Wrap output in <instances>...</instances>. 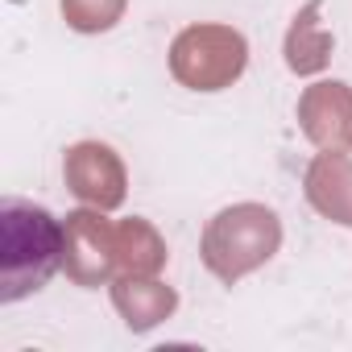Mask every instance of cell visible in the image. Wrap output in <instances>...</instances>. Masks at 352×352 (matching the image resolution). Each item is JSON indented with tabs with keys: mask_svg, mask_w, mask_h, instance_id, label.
Returning <instances> with one entry per match:
<instances>
[{
	"mask_svg": "<svg viewBox=\"0 0 352 352\" xmlns=\"http://www.w3.org/2000/svg\"><path fill=\"white\" fill-rule=\"evenodd\" d=\"M63 179L79 204L100 208V212H116L129 195L124 162L104 141H75L63 157Z\"/></svg>",
	"mask_w": 352,
	"mask_h": 352,
	"instance_id": "5",
	"label": "cell"
},
{
	"mask_svg": "<svg viewBox=\"0 0 352 352\" xmlns=\"http://www.w3.org/2000/svg\"><path fill=\"white\" fill-rule=\"evenodd\" d=\"M282 249V220L265 204H232L216 212L204 228L199 257L212 278L224 286H236L245 274L261 270Z\"/></svg>",
	"mask_w": 352,
	"mask_h": 352,
	"instance_id": "2",
	"label": "cell"
},
{
	"mask_svg": "<svg viewBox=\"0 0 352 352\" xmlns=\"http://www.w3.org/2000/svg\"><path fill=\"white\" fill-rule=\"evenodd\" d=\"M302 191H307V204L323 220L352 228V157L319 149L311 157V166H307Z\"/></svg>",
	"mask_w": 352,
	"mask_h": 352,
	"instance_id": "8",
	"label": "cell"
},
{
	"mask_svg": "<svg viewBox=\"0 0 352 352\" xmlns=\"http://www.w3.org/2000/svg\"><path fill=\"white\" fill-rule=\"evenodd\" d=\"M298 129L315 149L348 153L352 149V87L340 79L311 83L298 96Z\"/></svg>",
	"mask_w": 352,
	"mask_h": 352,
	"instance_id": "6",
	"label": "cell"
},
{
	"mask_svg": "<svg viewBox=\"0 0 352 352\" xmlns=\"http://www.w3.org/2000/svg\"><path fill=\"white\" fill-rule=\"evenodd\" d=\"M0 236H5V270H0V302H17L42 290L54 270H63V220L25 199L0 204Z\"/></svg>",
	"mask_w": 352,
	"mask_h": 352,
	"instance_id": "1",
	"label": "cell"
},
{
	"mask_svg": "<svg viewBox=\"0 0 352 352\" xmlns=\"http://www.w3.org/2000/svg\"><path fill=\"white\" fill-rule=\"evenodd\" d=\"M116 265L120 274H141V278H157L166 270V241L162 232L141 220V216H129L116 224Z\"/></svg>",
	"mask_w": 352,
	"mask_h": 352,
	"instance_id": "10",
	"label": "cell"
},
{
	"mask_svg": "<svg viewBox=\"0 0 352 352\" xmlns=\"http://www.w3.org/2000/svg\"><path fill=\"white\" fill-rule=\"evenodd\" d=\"M63 274L87 290H96L120 274L116 228L104 220L100 208H83V212H71L63 220Z\"/></svg>",
	"mask_w": 352,
	"mask_h": 352,
	"instance_id": "4",
	"label": "cell"
},
{
	"mask_svg": "<svg viewBox=\"0 0 352 352\" xmlns=\"http://www.w3.org/2000/svg\"><path fill=\"white\" fill-rule=\"evenodd\" d=\"M319 13H323V0H307V5L294 13L290 30H286L282 54H286V67H290L294 75H302V79L327 71L331 50H336V38L327 34V25L319 21Z\"/></svg>",
	"mask_w": 352,
	"mask_h": 352,
	"instance_id": "9",
	"label": "cell"
},
{
	"mask_svg": "<svg viewBox=\"0 0 352 352\" xmlns=\"http://www.w3.org/2000/svg\"><path fill=\"white\" fill-rule=\"evenodd\" d=\"M58 9L75 34H108L124 17L129 0H58Z\"/></svg>",
	"mask_w": 352,
	"mask_h": 352,
	"instance_id": "11",
	"label": "cell"
},
{
	"mask_svg": "<svg viewBox=\"0 0 352 352\" xmlns=\"http://www.w3.org/2000/svg\"><path fill=\"white\" fill-rule=\"evenodd\" d=\"M112 307L124 319L129 331H153L179 311V290L166 286L162 278H141V274H116L112 282Z\"/></svg>",
	"mask_w": 352,
	"mask_h": 352,
	"instance_id": "7",
	"label": "cell"
},
{
	"mask_svg": "<svg viewBox=\"0 0 352 352\" xmlns=\"http://www.w3.org/2000/svg\"><path fill=\"white\" fill-rule=\"evenodd\" d=\"M249 67V42L232 25H187L170 42V75L191 91H224Z\"/></svg>",
	"mask_w": 352,
	"mask_h": 352,
	"instance_id": "3",
	"label": "cell"
}]
</instances>
